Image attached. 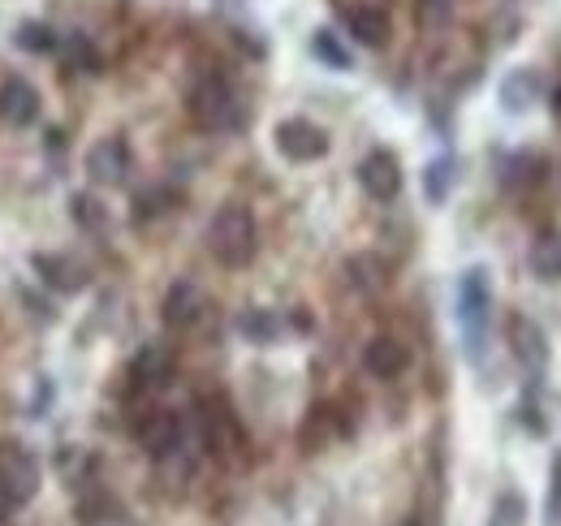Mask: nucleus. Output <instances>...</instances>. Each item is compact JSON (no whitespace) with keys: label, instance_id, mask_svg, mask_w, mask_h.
I'll return each instance as SVG.
<instances>
[{"label":"nucleus","instance_id":"obj_1","mask_svg":"<svg viewBox=\"0 0 561 526\" xmlns=\"http://www.w3.org/2000/svg\"><path fill=\"white\" fill-rule=\"evenodd\" d=\"M260 233H255V216L242 203H225L208 220V251L220 267H247L255 260Z\"/></svg>","mask_w":561,"mask_h":526},{"label":"nucleus","instance_id":"obj_2","mask_svg":"<svg viewBox=\"0 0 561 526\" xmlns=\"http://www.w3.org/2000/svg\"><path fill=\"white\" fill-rule=\"evenodd\" d=\"M186 108H191V117H195L204 130H233V126H242V104H238L233 87H229L220 73H204V78L191 87Z\"/></svg>","mask_w":561,"mask_h":526},{"label":"nucleus","instance_id":"obj_3","mask_svg":"<svg viewBox=\"0 0 561 526\" xmlns=\"http://www.w3.org/2000/svg\"><path fill=\"white\" fill-rule=\"evenodd\" d=\"M39 492V466L22 445H0V523H9Z\"/></svg>","mask_w":561,"mask_h":526},{"label":"nucleus","instance_id":"obj_4","mask_svg":"<svg viewBox=\"0 0 561 526\" xmlns=\"http://www.w3.org/2000/svg\"><path fill=\"white\" fill-rule=\"evenodd\" d=\"M489 311H492V289H489V272L484 267H471L458 285V320L467 329L471 350H480L484 329H489Z\"/></svg>","mask_w":561,"mask_h":526},{"label":"nucleus","instance_id":"obj_5","mask_svg":"<svg viewBox=\"0 0 561 526\" xmlns=\"http://www.w3.org/2000/svg\"><path fill=\"white\" fill-rule=\"evenodd\" d=\"M273 142H277V151L289 164H311V160L329 156V134L320 130L316 122H307V117L280 122L277 130H273Z\"/></svg>","mask_w":561,"mask_h":526},{"label":"nucleus","instance_id":"obj_6","mask_svg":"<svg viewBox=\"0 0 561 526\" xmlns=\"http://www.w3.org/2000/svg\"><path fill=\"white\" fill-rule=\"evenodd\" d=\"M358 186L376 198V203L398 198V191H402V164H398V156L385 151V147H376L371 156H363V164H358Z\"/></svg>","mask_w":561,"mask_h":526},{"label":"nucleus","instance_id":"obj_7","mask_svg":"<svg viewBox=\"0 0 561 526\" xmlns=\"http://www.w3.org/2000/svg\"><path fill=\"white\" fill-rule=\"evenodd\" d=\"M182 436L186 427H182V414L173 410H151L139 423V445L147 449V458H173L182 449Z\"/></svg>","mask_w":561,"mask_h":526},{"label":"nucleus","instance_id":"obj_8","mask_svg":"<svg viewBox=\"0 0 561 526\" xmlns=\"http://www.w3.org/2000/svg\"><path fill=\"white\" fill-rule=\"evenodd\" d=\"M87 173H91L100 186L126 182V173H130V147H126V138H100V142L87 151Z\"/></svg>","mask_w":561,"mask_h":526},{"label":"nucleus","instance_id":"obj_9","mask_svg":"<svg viewBox=\"0 0 561 526\" xmlns=\"http://www.w3.org/2000/svg\"><path fill=\"white\" fill-rule=\"evenodd\" d=\"M39 117V91L26 78H4L0 82V122H9L13 130H26Z\"/></svg>","mask_w":561,"mask_h":526},{"label":"nucleus","instance_id":"obj_10","mask_svg":"<svg viewBox=\"0 0 561 526\" xmlns=\"http://www.w3.org/2000/svg\"><path fill=\"white\" fill-rule=\"evenodd\" d=\"M363 367H367L376 380H398V376L411 367V350H407L398 336H371L367 350H363Z\"/></svg>","mask_w":561,"mask_h":526},{"label":"nucleus","instance_id":"obj_11","mask_svg":"<svg viewBox=\"0 0 561 526\" xmlns=\"http://www.w3.org/2000/svg\"><path fill=\"white\" fill-rule=\"evenodd\" d=\"M199 311H204V294H199V285H191V281H178V285L164 294V302H160V320H164L169 329H191V324L199 320Z\"/></svg>","mask_w":561,"mask_h":526},{"label":"nucleus","instance_id":"obj_12","mask_svg":"<svg viewBox=\"0 0 561 526\" xmlns=\"http://www.w3.org/2000/svg\"><path fill=\"white\" fill-rule=\"evenodd\" d=\"M346 31L363 48H385L389 44V13L376 9V4H354L346 13Z\"/></svg>","mask_w":561,"mask_h":526},{"label":"nucleus","instance_id":"obj_13","mask_svg":"<svg viewBox=\"0 0 561 526\" xmlns=\"http://www.w3.org/2000/svg\"><path fill=\"white\" fill-rule=\"evenodd\" d=\"M510 345H514V354L536 371V367H545V358H549V341H545V329L540 324H531L527 316H514L510 320Z\"/></svg>","mask_w":561,"mask_h":526},{"label":"nucleus","instance_id":"obj_14","mask_svg":"<svg viewBox=\"0 0 561 526\" xmlns=\"http://www.w3.org/2000/svg\"><path fill=\"white\" fill-rule=\"evenodd\" d=\"M173 371H178V358L164 345H147L139 358H135V367H130V376L139 380L142 389H164L173 380Z\"/></svg>","mask_w":561,"mask_h":526},{"label":"nucleus","instance_id":"obj_15","mask_svg":"<svg viewBox=\"0 0 561 526\" xmlns=\"http://www.w3.org/2000/svg\"><path fill=\"white\" fill-rule=\"evenodd\" d=\"M35 267H39V276H44L53 289L73 294V289H82V285H87V272H82L70 255H35Z\"/></svg>","mask_w":561,"mask_h":526},{"label":"nucleus","instance_id":"obj_16","mask_svg":"<svg viewBox=\"0 0 561 526\" xmlns=\"http://www.w3.org/2000/svg\"><path fill=\"white\" fill-rule=\"evenodd\" d=\"M204 441H208V449L216 458H225L238 445V427H233V419L220 405H211L208 414H204Z\"/></svg>","mask_w":561,"mask_h":526},{"label":"nucleus","instance_id":"obj_17","mask_svg":"<svg viewBox=\"0 0 561 526\" xmlns=\"http://www.w3.org/2000/svg\"><path fill=\"white\" fill-rule=\"evenodd\" d=\"M531 272L540 281H561V238H540L531 251Z\"/></svg>","mask_w":561,"mask_h":526},{"label":"nucleus","instance_id":"obj_18","mask_svg":"<svg viewBox=\"0 0 561 526\" xmlns=\"http://www.w3.org/2000/svg\"><path fill=\"white\" fill-rule=\"evenodd\" d=\"M449 186H454V160L440 156V160H432L427 173H423V195L432 198V203H440V198L449 195Z\"/></svg>","mask_w":561,"mask_h":526},{"label":"nucleus","instance_id":"obj_19","mask_svg":"<svg viewBox=\"0 0 561 526\" xmlns=\"http://www.w3.org/2000/svg\"><path fill=\"white\" fill-rule=\"evenodd\" d=\"M527 523V501L518 492H501L496 505H492L489 526H523Z\"/></svg>","mask_w":561,"mask_h":526},{"label":"nucleus","instance_id":"obj_20","mask_svg":"<svg viewBox=\"0 0 561 526\" xmlns=\"http://www.w3.org/2000/svg\"><path fill=\"white\" fill-rule=\"evenodd\" d=\"M531 95H536V78L523 69V73H514L505 87H501V100H505V108H514V113H523L527 104H531Z\"/></svg>","mask_w":561,"mask_h":526},{"label":"nucleus","instance_id":"obj_21","mask_svg":"<svg viewBox=\"0 0 561 526\" xmlns=\"http://www.w3.org/2000/svg\"><path fill=\"white\" fill-rule=\"evenodd\" d=\"M18 44H22L26 53H48V48H57V35H53V26H44V22H26V26L18 31Z\"/></svg>","mask_w":561,"mask_h":526},{"label":"nucleus","instance_id":"obj_22","mask_svg":"<svg viewBox=\"0 0 561 526\" xmlns=\"http://www.w3.org/2000/svg\"><path fill=\"white\" fill-rule=\"evenodd\" d=\"M351 272H354V285H358V289H380V285H385V263L371 260V255L351 260Z\"/></svg>","mask_w":561,"mask_h":526},{"label":"nucleus","instance_id":"obj_23","mask_svg":"<svg viewBox=\"0 0 561 526\" xmlns=\"http://www.w3.org/2000/svg\"><path fill=\"white\" fill-rule=\"evenodd\" d=\"M329 414H333V410H324V405H320V410H311V419H307V427L298 432V441H302L307 449H320V445L329 441V423H333Z\"/></svg>","mask_w":561,"mask_h":526},{"label":"nucleus","instance_id":"obj_24","mask_svg":"<svg viewBox=\"0 0 561 526\" xmlns=\"http://www.w3.org/2000/svg\"><path fill=\"white\" fill-rule=\"evenodd\" d=\"M242 332H247L251 341H273L280 332V324L268 311H247V316H242Z\"/></svg>","mask_w":561,"mask_h":526},{"label":"nucleus","instance_id":"obj_25","mask_svg":"<svg viewBox=\"0 0 561 526\" xmlns=\"http://www.w3.org/2000/svg\"><path fill=\"white\" fill-rule=\"evenodd\" d=\"M316 57H324L329 66H337V69H351V53H346L329 31H320V35H316Z\"/></svg>","mask_w":561,"mask_h":526},{"label":"nucleus","instance_id":"obj_26","mask_svg":"<svg viewBox=\"0 0 561 526\" xmlns=\"http://www.w3.org/2000/svg\"><path fill=\"white\" fill-rule=\"evenodd\" d=\"M73 220H78L82 229H100V225H104V207L91 195H73Z\"/></svg>","mask_w":561,"mask_h":526},{"label":"nucleus","instance_id":"obj_27","mask_svg":"<svg viewBox=\"0 0 561 526\" xmlns=\"http://www.w3.org/2000/svg\"><path fill=\"white\" fill-rule=\"evenodd\" d=\"M454 13V0H420V18L427 26H436V22H445Z\"/></svg>","mask_w":561,"mask_h":526},{"label":"nucleus","instance_id":"obj_28","mask_svg":"<svg viewBox=\"0 0 561 526\" xmlns=\"http://www.w3.org/2000/svg\"><path fill=\"white\" fill-rule=\"evenodd\" d=\"M553 518H561V454L553 458Z\"/></svg>","mask_w":561,"mask_h":526}]
</instances>
